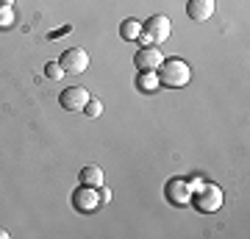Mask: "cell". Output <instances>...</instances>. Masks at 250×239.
I'll return each mask as SVG.
<instances>
[{
  "instance_id": "6da1fadb",
  "label": "cell",
  "mask_w": 250,
  "mask_h": 239,
  "mask_svg": "<svg viewBox=\"0 0 250 239\" xmlns=\"http://www.w3.org/2000/svg\"><path fill=\"white\" fill-rule=\"evenodd\" d=\"M156 75H159V84L167 89H181L187 87L189 78H192V70L184 59H164V62L156 67Z\"/></svg>"
},
{
  "instance_id": "7a4b0ae2",
  "label": "cell",
  "mask_w": 250,
  "mask_h": 239,
  "mask_svg": "<svg viewBox=\"0 0 250 239\" xmlns=\"http://www.w3.org/2000/svg\"><path fill=\"white\" fill-rule=\"evenodd\" d=\"M170 34H172L170 17H164V14H153V17L142 25V34H139V39H136V42L142 44V47H150V44L167 42V39H170Z\"/></svg>"
},
{
  "instance_id": "3957f363",
  "label": "cell",
  "mask_w": 250,
  "mask_h": 239,
  "mask_svg": "<svg viewBox=\"0 0 250 239\" xmlns=\"http://www.w3.org/2000/svg\"><path fill=\"white\" fill-rule=\"evenodd\" d=\"M192 189H197L195 195L189 197L192 203H195V209L197 212H206V214H211V212H217L220 206H223V189L220 186H214V184H189Z\"/></svg>"
},
{
  "instance_id": "277c9868",
  "label": "cell",
  "mask_w": 250,
  "mask_h": 239,
  "mask_svg": "<svg viewBox=\"0 0 250 239\" xmlns=\"http://www.w3.org/2000/svg\"><path fill=\"white\" fill-rule=\"evenodd\" d=\"M72 206H75V212L81 214H89L95 212V209H100V195H98V189L95 186H86V184H81L75 192H72Z\"/></svg>"
},
{
  "instance_id": "5b68a950",
  "label": "cell",
  "mask_w": 250,
  "mask_h": 239,
  "mask_svg": "<svg viewBox=\"0 0 250 239\" xmlns=\"http://www.w3.org/2000/svg\"><path fill=\"white\" fill-rule=\"evenodd\" d=\"M64 72H72V75H81V72L89 67V53L83 50V47H67L59 59Z\"/></svg>"
},
{
  "instance_id": "8992f818",
  "label": "cell",
  "mask_w": 250,
  "mask_h": 239,
  "mask_svg": "<svg viewBox=\"0 0 250 239\" xmlns=\"http://www.w3.org/2000/svg\"><path fill=\"white\" fill-rule=\"evenodd\" d=\"M89 89L83 87H67L59 95V103H62V109H67V111H83V106H86V100H89Z\"/></svg>"
},
{
  "instance_id": "52a82bcc",
  "label": "cell",
  "mask_w": 250,
  "mask_h": 239,
  "mask_svg": "<svg viewBox=\"0 0 250 239\" xmlns=\"http://www.w3.org/2000/svg\"><path fill=\"white\" fill-rule=\"evenodd\" d=\"M164 62V56H161L159 47H139L134 56V67H139V72H156V67Z\"/></svg>"
},
{
  "instance_id": "ba28073f",
  "label": "cell",
  "mask_w": 250,
  "mask_h": 239,
  "mask_svg": "<svg viewBox=\"0 0 250 239\" xmlns=\"http://www.w3.org/2000/svg\"><path fill=\"white\" fill-rule=\"evenodd\" d=\"M189 197H192V186H189L184 178H170V181H167V200H170L172 206L189 203Z\"/></svg>"
},
{
  "instance_id": "9c48e42d",
  "label": "cell",
  "mask_w": 250,
  "mask_h": 239,
  "mask_svg": "<svg viewBox=\"0 0 250 239\" xmlns=\"http://www.w3.org/2000/svg\"><path fill=\"white\" fill-rule=\"evenodd\" d=\"M187 14L192 22H206L214 14V0H187Z\"/></svg>"
},
{
  "instance_id": "30bf717a",
  "label": "cell",
  "mask_w": 250,
  "mask_h": 239,
  "mask_svg": "<svg viewBox=\"0 0 250 239\" xmlns=\"http://www.w3.org/2000/svg\"><path fill=\"white\" fill-rule=\"evenodd\" d=\"M78 178H81V184L95 186V189H100V186H103V170H100L98 164H89V167H83Z\"/></svg>"
},
{
  "instance_id": "8fae6325",
  "label": "cell",
  "mask_w": 250,
  "mask_h": 239,
  "mask_svg": "<svg viewBox=\"0 0 250 239\" xmlns=\"http://www.w3.org/2000/svg\"><path fill=\"white\" fill-rule=\"evenodd\" d=\"M139 34H142V22H139V20H136V17L123 20V25H120V36H123L125 42H136Z\"/></svg>"
},
{
  "instance_id": "7c38bea8",
  "label": "cell",
  "mask_w": 250,
  "mask_h": 239,
  "mask_svg": "<svg viewBox=\"0 0 250 239\" xmlns=\"http://www.w3.org/2000/svg\"><path fill=\"white\" fill-rule=\"evenodd\" d=\"M136 84H139V89L142 92H147V95H153V92H159V75L156 72H139V78H136Z\"/></svg>"
},
{
  "instance_id": "4fadbf2b",
  "label": "cell",
  "mask_w": 250,
  "mask_h": 239,
  "mask_svg": "<svg viewBox=\"0 0 250 239\" xmlns=\"http://www.w3.org/2000/svg\"><path fill=\"white\" fill-rule=\"evenodd\" d=\"M14 22H17L14 9H11V6H0V31H9V28H14Z\"/></svg>"
},
{
  "instance_id": "5bb4252c",
  "label": "cell",
  "mask_w": 250,
  "mask_h": 239,
  "mask_svg": "<svg viewBox=\"0 0 250 239\" xmlns=\"http://www.w3.org/2000/svg\"><path fill=\"white\" fill-rule=\"evenodd\" d=\"M83 114L86 117H100L103 114V103H100L98 98H89L86 100V106H83Z\"/></svg>"
},
{
  "instance_id": "9a60e30c",
  "label": "cell",
  "mask_w": 250,
  "mask_h": 239,
  "mask_svg": "<svg viewBox=\"0 0 250 239\" xmlns=\"http://www.w3.org/2000/svg\"><path fill=\"white\" fill-rule=\"evenodd\" d=\"M45 75H47L50 81H62V78H64L62 64H59V62H47V64H45Z\"/></svg>"
},
{
  "instance_id": "2e32d148",
  "label": "cell",
  "mask_w": 250,
  "mask_h": 239,
  "mask_svg": "<svg viewBox=\"0 0 250 239\" xmlns=\"http://www.w3.org/2000/svg\"><path fill=\"white\" fill-rule=\"evenodd\" d=\"M100 203H108V200H111V192H108V189H103V186H100Z\"/></svg>"
},
{
  "instance_id": "e0dca14e",
  "label": "cell",
  "mask_w": 250,
  "mask_h": 239,
  "mask_svg": "<svg viewBox=\"0 0 250 239\" xmlns=\"http://www.w3.org/2000/svg\"><path fill=\"white\" fill-rule=\"evenodd\" d=\"M0 6H11V0H0Z\"/></svg>"
},
{
  "instance_id": "ac0fdd59",
  "label": "cell",
  "mask_w": 250,
  "mask_h": 239,
  "mask_svg": "<svg viewBox=\"0 0 250 239\" xmlns=\"http://www.w3.org/2000/svg\"><path fill=\"white\" fill-rule=\"evenodd\" d=\"M6 237H9V234H6V231H3V228H0V239H6Z\"/></svg>"
}]
</instances>
